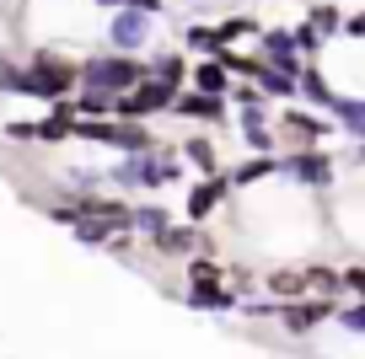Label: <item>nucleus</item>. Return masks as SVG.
Here are the masks:
<instances>
[]
</instances>
